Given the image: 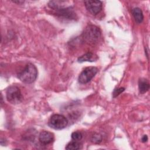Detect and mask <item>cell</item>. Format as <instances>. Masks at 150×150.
<instances>
[{"label":"cell","instance_id":"8","mask_svg":"<svg viewBox=\"0 0 150 150\" xmlns=\"http://www.w3.org/2000/svg\"><path fill=\"white\" fill-rule=\"evenodd\" d=\"M98 59V57L94 53L91 52H88L81 56H80L77 60L80 63H82L84 62H95Z\"/></svg>","mask_w":150,"mask_h":150},{"label":"cell","instance_id":"11","mask_svg":"<svg viewBox=\"0 0 150 150\" xmlns=\"http://www.w3.org/2000/svg\"><path fill=\"white\" fill-rule=\"evenodd\" d=\"M81 148V144L79 141H72L68 143L66 146L67 150H76Z\"/></svg>","mask_w":150,"mask_h":150},{"label":"cell","instance_id":"10","mask_svg":"<svg viewBox=\"0 0 150 150\" xmlns=\"http://www.w3.org/2000/svg\"><path fill=\"white\" fill-rule=\"evenodd\" d=\"M132 13L137 23H141L143 21L144 15L142 10L139 8H134L132 10Z\"/></svg>","mask_w":150,"mask_h":150},{"label":"cell","instance_id":"5","mask_svg":"<svg viewBox=\"0 0 150 150\" xmlns=\"http://www.w3.org/2000/svg\"><path fill=\"white\" fill-rule=\"evenodd\" d=\"M98 70V69L94 66L86 67L79 76V82L81 84H86L88 83L97 73Z\"/></svg>","mask_w":150,"mask_h":150},{"label":"cell","instance_id":"15","mask_svg":"<svg viewBox=\"0 0 150 150\" xmlns=\"http://www.w3.org/2000/svg\"><path fill=\"white\" fill-rule=\"evenodd\" d=\"M148 137H147V135H144L143 137H142V139H141V141H142V142H146L147 141H148Z\"/></svg>","mask_w":150,"mask_h":150},{"label":"cell","instance_id":"9","mask_svg":"<svg viewBox=\"0 0 150 150\" xmlns=\"http://www.w3.org/2000/svg\"><path fill=\"white\" fill-rule=\"evenodd\" d=\"M138 88L141 94L146 93L149 89V83L148 81L144 78L139 79L138 80Z\"/></svg>","mask_w":150,"mask_h":150},{"label":"cell","instance_id":"2","mask_svg":"<svg viewBox=\"0 0 150 150\" xmlns=\"http://www.w3.org/2000/svg\"><path fill=\"white\" fill-rule=\"evenodd\" d=\"M101 36V32L99 28L94 25H88L82 33L83 40L88 43L96 42Z\"/></svg>","mask_w":150,"mask_h":150},{"label":"cell","instance_id":"13","mask_svg":"<svg viewBox=\"0 0 150 150\" xmlns=\"http://www.w3.org/2000/svg\"><path fill=\"white\" fill-rule=\"evenodd\" d=\"M71 137L72 140L79 141L81 139V138L83 137V135H82L81 132H80V131H74V132H72V134L71 135Z\"/></svg>","mask_w":150,"mask_h":150},{"label":"cell","instance_id":"14","mask_svg":"<svg viewBox=\"0 0 150 150\" xmlns=\"http://www.w3.org/2000/svg\"><path fill=\"white\" fill-rule=\"evenodd\" d=\"M125 90V88L124 87H120V88H115L112 93L113 95V97H117L118 95H120L122 92H123Z\"/></svg>","mask_w":150,"mask_h":150},{"label":"cell","instance_id":"3","mask_svg":"<svg viewBox=\"0 0 150 150\" xmlns=\"http://www.w3.org/2000/svg\"><path fill=\"white\" fill-rule=\"evenodd\" d=\"M6 96L8 101L13 104L21 103L23 98L20 89L15 86H11L8 88Z\"/></svg>","mask_w":150,"mask_h":150},{"label":"cell","instance_id":"6","mask_svg":"<svg viewBox=\"0 0 150 150\" xmlns=\"http://www.w3.org/2000/svg\"><path fill=\"white\" fill-rule=\"evenodd\" d=\"M84 4L87 10L90 13L94 15H96L100 12L103 8L102 2L100 1L87 0L85 1Z\"/></svg>","mask_w":150,"mask_h":150},{"label":"cell","instance_id":"12","mask_svg":"<svg viewBox=\"0 0 150 150\" xmlns=\"http://www.w3.org/2000/svg\"><path fill=\"white\" fill-rule=\"evenodd\" d=\"M91 141L94 144H100L102 141V137L100 134L95 133L91 136Z\"/></svg>","mask_w":150,"mask_h":150},{"label":"cell","instance_id":"4","mask_svg":"<svg viewBox=\"0 0 150 150\" xmlns=\"http://www.w3.org/2000/svg\"><path fill=\"white\" fill-rule=\"evenodd\" d=\"M48 124L50 127L54 129H62L66 128L68 124L67 118L61 114H54L49 119Z\"/></svg>","mask_w":150,"mask_h":150},{"label":"cell","instance_id":"1","mask_svg":"<svg viewBox=\"0 0 150 150\" xmlns=\"http://www.w3.org/2000/svg\"><path fill=\"white\" fill-rule=\"evenodd\" d=\"M38 76V70L32 63H28L23 70L18 74V79L23 83L30 84L35 81Z\"/></svg>","mask_w":150,"mask_h":150},{"label":"cell","instance_id":"7","mask_svg":"<svg viewBox=\"0 0 150 150\" xmlns=\"http://www.w3.org/2000/svg\"><path fill=\"white\" fill-rule=\"evenodd\" d=\"M54 134L47 131H43L39 135V141L43 145H47L54 141Z\"/></svg>","mask_w":150,"mask_h":150}]
</instances>
